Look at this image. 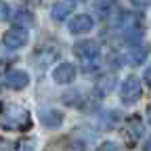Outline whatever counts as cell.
<instances>
[{"instance_id": "6da1fadb", "label": "cell", "mask_w": 151, "mask_h": 151, "mask_svg": "<svg viewBox=\"0 0 151 151\" xmlns=\"http://www.w3.org/2000/svg\"><path fill=\"white\" fill-rule=\"evenodd\" d=\"M2 116H0V126L4 130H25L29 128L32 120H29V113L19 107V105H13V103H6L0 107Z\"/></svg>"}, {"instance_id": "7a4b0ae2", "label": "cell", "mask_w": 151, "mask_h": 151, "mask_svg": "<svg viewBox=\"0 0 151 151\" xmlns=\"http://www.w3.org/2000/svg\"><path fill=\"white\" fill-rule=\"evenodd\" d=\"M141 90H143L141 80L137 78V76H128V78L122 82V86H120V101H122L124 105L137 103L139 97H141Z\"/></svg>"}, {"instance_id": "3957f363", "label": "cell", "mask_w": 151, "mask_h": 151, "mask_svg": "<svg viewBox=\"0 0 151 151\" xmlns=\"http://www.w3.org/2000/svg\"><path fill=\"white\" fill-rule=\"evenodd\" d=\"M99 52H101L99 44L92 42V40H80V42L73 44V55L78 57L80 61H84L86 65L97 61V59H99Z\"/></svg>"}, {"instance_id": "277c9868", "label": "cell", "mask_w": 151, "mask_h": 151, "mask_svg": "<svg viewBox=\"0 0 151 151\" xmlns=\"http://www.w3.org/2000/svg\"><path fill=\"white\" fill-rule=\"evenodd\" d=\"M27 40H29V32L21 25V27H11L6 34H4V46L9 48V50H17V48H21V46H25L27 44Z\"/></svg>"}, {"instance_id": "5b68a950", "label": "cell", "mask_w": 151, "mask_h": 151, "mask_svg": "<svg viewBox=\"0 0 151 151\" xmlns=\"http://www.w3.org/2000/svg\"><path fill=\"white\" fill-rule=\"evenodd\" d=\"M27 84H29V76L21 69H13L4 76V86L11 90H23Z\"/></svg>"}, {"instance_id": "8992f818", "label": "cell", "mask_w": 151, "mask_h": 151, "mask_svg": "<svg viewBox=\"0 0 151 151\" xmlns=\"http://www.w3.org/2000/svg\"><path fill=\"white\" fill-rule=\"evenodd\" d=\"M76 78V65L73 63H59L52 69V80L57 84H69Z\"/></svg>"}, {"instance_id": "52a82bcc", "label": "cell", "mask_w": 151, "mask_h": 151, "mask_svg": "<svg viewBox=\"0 0 151 151\" xmlns=\"http://www.w3.org/2000/svg\"><path fill=\"white\" fill-rule=\"evenodd\" d=\"M92 141H94V132L90 128H84V126L78 128L71 137V145H73L76 151H84L88 147V143H92Z\"/></svg>"}, {"instance_id": "ba28073f", "label": "cell", "mask_w": 151, "mask_h": 151, "mask_svg": "<svg viewBox=\"0 0 151 151\" xmlns=\"http://www.w3.org/2000/svg\"><path fill=\"white\" fill-rule=\"evenodd\" d=\"M92 25H94V21H92V17L90 15H76V17H71V21H69V34H86V32H90L92 29Z\"/></svg>"}, {"instance_id": "9c48e42d", "label": "cell", "mask_w": 151, "mask_h": 151, "mask_svg": "<svg viewBox=\"0 0 151 151\" xmlns=\"http://www.w3.org/2000/svg\"><path fill=\"white\" fill-rule=\"evenodd\" d=\"M76 9V0H61V2H57L50 11V17L55 19V21H63V19H67Z\"/></svg>"}, {"instance_id": "30bf717a", "label": "cell", "mask_w": 151, "mask_h": 151, "mask_svg": "<svg viewBox=\"0 0 151 151\" xmlns=\"http://www.w3.org/2000/svg\"><path fill=\"white\" fill-rule=\"evenodd\" d=\"M124 134L128 141H137L143 137V122L137 118V116H132L124 122Z\"/></svg>"}, {"instance_id": "8fae6325", "label": "cell", "mask_w": 151, "mask_h": 151, "mask_svg": "<svg viewBox=\"0 0 151 151\" xmlns=\"http://www.w3.org/2000/svg\"><path fill=\"white\" fill-rule=\"evenodd\" d=\"M147 55H149V48L147 46H141V48H132L130 52L122 55L120 57V61H124L122 65H139L147 59Z\"/></svg>"}, {"instance_id": "7c38bea8", "label": "cell", "mask_w": 151, "mask_h": 151, "mask_svg": "<svg viewBox=\"0 0 151 151\" xmlns=\"http://www.w3.org/2000/svg\"><path fill=\"white\" fill-rule=\"evenodd\" d=\"M40 122L46 128H59L63 124V113L57 109H42L40 111Z\"/></svg>"}, {"instance_id": "4fadbf2b", "label": "cell", "mask_w": 151, "mask_h": 151, "mask_svg": "<svg viewBox=\"0 0 151 151\" xmlns=\"http://www.w3.org/2000/svg\"><path fill=\"white\" fill-rule=\"evenodd\" d=\"M113 86H116V78H113V76H105V78H101L97 82V92L99 94H107Z\"/></svg>"}, {"instance_id": "5bb4252c", "label": "cell", "mask_w": 151, "mask_h": 151, "mask_svg": "<svg viewBox=\"0 0 151 151\" xmlns=\"http://www.w3.org/2000/svg\"><path fill=\"white\" fill-rule=\"evenodd\" d=\"M118 0H94V11L99 15H107L113 6H116Z\"/></svg>"}, {"instance_id": "9a60e30c", "label": "cell", "mask_w": 151, "mask_h": 151, "mask_svg": "<svg viewBox=\"0 0 151 151\" xmlns=\"http://www.w3.org/2000/svg\"><path fill=\"white\" fill-rule=\"evenodd\" d=\"M34 145H36L34 139H21L13 147V151H34Z\"/></svg>"}, {"instance_id": "2e32d148", "label": "cell", "mask_w": 151, "mask_h": 151, "mask_svg": "<svg viewBox=\"0 0 151 151\" xmlns=\"http://www.w3.org/2000/svg\"><path fill=\"white\" fill-rule=\"evenodd\" d=\"M97 151H120V147H118L116 143L107 141V143H101V145L97 147Z\"/></svg>"}, {"instance_id": "e0dca14e", "label": "cell", "mask_w": 151, "mask_h": 151, "mask_svg": "<svg viewBox=\"0 0 151 151\" xmlns=\"http://www.w3.org/2000/svg\"><path fill=\"white\" fill-rule=\"evenodd\" d=\"M130 4L134 9H147V6H151V0H130Z\"/></svg>"}, {"instance_id": "ac0fdd59", "label": "cell", "mask_w": 151, "mask_h": 151, "mask_svg": "<svg viewBox=\"0 0 151 151\" xmlns=\"http://www.w3.org/2000/svg\"><path fill=\"white\" fill-rule=\"evenodd\" d=\"M116 120H118V113L116 111H107V120H101V124L103 126H109L111 122H116Z\"/></svg>"}, {"instance_id": "d6986e66", "label": "cell", "mask_w": 151, "mask_h": 151, "mask_svg": "<svg viewBox=\"0 0 151 151\" xmlns=\"http://www.w3.org/2000/svg\"><path fill=\"white\" fill-rule=\"evenodd\" d=\"M6 17H9V4L0 0V21H4Z\"/></svg>"}, {"instance_id": "ffe728a7", "label": "cell", "mask_w": 151, "mask_h": 151, "mask_svg": "<svg viewBox=\"0 0 151 151\" xmlns=\"http://www.w3.org/2000/svg\"><path fill=\"white\" fill-rule=\"evenodd\" d=\"M0 151H11L9 143H6V141H2V139H0Z\"/></svg>"}, {"instance_id": "44dd1931", "label": "cell", "mask_w": 151, "mask_h": 151, "mask_svg": "<svg viewBox=\"0 0 151 151\" xmlns=\"http://www.w3.org/2000/svg\"><path fill=\"white\" fill-rule=\"evenodd\" d=\"M143 151H151V137L145 141V145H143Z\"/></svg>"}, {"instance_id": "7402d4cb", "label": "cell", "mask_w": 151, "mask_h": 151, "mask_svg": "<svg viewBox=\"0 0 151 151\" xmlns=\"http://www.w3.org/2000/svg\"><path fill=\"white\" fill-rule=\"evenodd\" d=\"M145 80H147V82H149V84H151V67H149V69H147V71H145Z\"/></svg>"}, {"instance_id": "603a6c76", "label": "cell", "mask_w": 151, "mask_h": 151, "mask_svg": "<svg viewBox=\"0 0 151 151\" xmlns=\"http://www.w3.org/2000/svg\"><path fill=\"white\" fill-rule=\"evenodd\" d=\"M147 122H149V124H151V105H149V107H147Z\"/></svg>"}, {"instance_id": "cb8c5ba5", "label": "cell", "mask_w": 151, "mask_h": 151, "mask_svg": "<svg viewBox=\"0 0 151 151\" xmlns=\"http://www.w3.org/2000/svg\"><path fill=\"white\" fill-rule=\"evenodd\" d=\"M27 2H34V4H38V2H40V0H27Z\"/></svg>"}]
</instances>
